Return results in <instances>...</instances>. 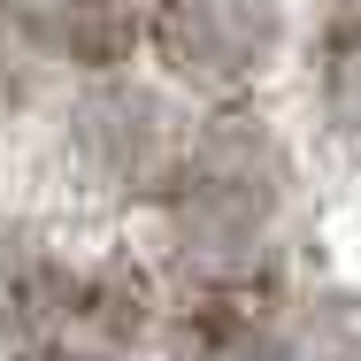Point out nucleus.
I'll list each match as a JSON object with an SVG mask.
<instances>
[{"label": "nucleus", "instance_id": "nucleus-1", "mask_svg": "<svg viewBox=\"0 0 361 361\" xmlns=\"http://www.w3.org/2000/svg\"><path fill=\"white\" fill-rule=\"evenodd\" d=\"M338 108L361 116V16L338 31Z\"/></svg>", "mask_w": 361, "mask_h": 361}]
</instances>
